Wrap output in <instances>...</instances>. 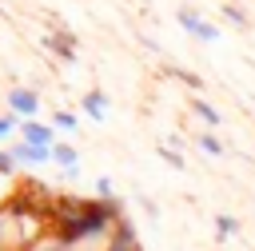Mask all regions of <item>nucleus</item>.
Returning <instances> with one entry per match:
<instances>
[{"mask_svg":"<svg viewBox=\"0 0 255 251\" xmlns=\"http://www.w3.org/2000/svg\"><path fill=\"white\" fill-rule=\"evenodd\" d=\"M52 127H56V131L76 135V131H80V116H76V112H68V108H56V112H52Z\"/></svg>","mask_w":255,"mask_h":251,"instance_id":"f8f14e48","label":"nucleus"},{"mask_svg":"<svg viewBox=\"0 0 255 251\" xmlns=\"http://www.w3.org/2000/svg\"><path fill=\"white\" fill-rule=\"evenodd\" d=\"M219 12H223V20H227L231 28H239V32H243V28H251V16H247V12L239 8V4H223Z\"/></svg>","mask_w":255,"mask_h":251,"instance_id":"ddd939ff","label":"nucleus"},{"mask_svg":"<svg viewBox=\"0 0 255 251\" xmlns=\"http://www.w3.org/2000/svg\"><path fill=\"white\" fill-rule=\"evenodd\" d=\"M44 52H52V56H56V60H64V64H72V60L80 56L76 36H72L68 28H52V32L44 36Z\"/></svg>","mask_w":255,"mask_h":251,"instance_id":"0eeeda50","label":"nucleus"},{"mask_svg":"<svg viewBox=\"0 0 255 251\" xmlns=\"http://www.w3.org/2000/svg\"><path fill=\"white\" fill-rule=\"evenodd\" d=\"M4 104H8V112H12V116H20V120L40 116V92H36V88H28V84H12V88L4 92Z\"/></svg>","mask_w":255,"mask_h":251,"instance_id":"7ed1b4c3","label":"nucleus"},{"mask_svg":"<svg viewBox=\"0 0 255 251\" xmlns=\"http://www.w3.org/2000/svg\"><path fill=\"white\" fill-rule=\"evenodd\" d=\"M16 124H20V116H12V112H0V143L16 139Z\"/></svg>","mask_w":255,"mask_h":251,"instance_id":"dca6fc26","label":"nucleus"},{"mask_svg":"<svg viewBox=\"0 0 255 251\" xmlns=\"http://www.w3.org/2000/svg\"><path fill=\"white\" fill-rule=\"evenodd\" d=\"M96 195H100V199H112V195H116V183H112L108 175H100V179H96Z\"/></svg>","mask_w":255,"mask_h":251,"instance_id":"6ab92c4d","label":"nucleus"},{"mask_svg":"<svg viewBox=\"0 0 255 251\" xmlns=\"http://www.w3.org/2000/svg\"><path fill=\"white\" fill-rule=\"evenodd\" d=\"M108 108H112V100H108V92H100V88H92V92L80 96V112H84L88 120H96V124L108 120Z\"/></svg>","mask_w":255,"mask_h":251,"instance_id":"1a4fd4ad","label":"nucleus"},{"mask_svg":"<svg viewBox=\"0 0 255 251\" xmlns=\"http://www.w3.org/2000/svg\"><path fill=\"white\" fill-rule=\"evenodd\" d=\"M159 159H163L167 167H175V171H187V159H183L175 147H167V143H159Z\"/></svg>","mask_w":255,"mask_h":251,"instance_id":"2eb2a0df","label":"nucleus"},{"mask_svg":"<svg viewBox=\"0 0 255 251\" xmlns=\"http://www.w3.org/2000/svg\"><path fill=\"white\" fill-rule=\"evenodd\" d=\"M215 231H219V239H231V235H239V219L227 215V211H219L215 215Z\"/></svg>","mask_w":255,"mask_h":251,"instance_id":"4468645a","label":"nucleus"},{"mask_svg":"<svg viewBox=\"0 0 255 251\" xmlns=\"http://www.w3.org/2000/svg\"><path fill=\"white\" fill-rule=\"evenodd\" d=\"M124 215V199H100V203H84V199H56L52 207V239L64 251H76L84 243H104V235L112 231V223Z\"/></svg>","mask_w":255,"mask_h":251,"instance_id":"f257e3e1","label":"nucleus"},{"mask_svg":"<svg viewBox=\"0 0 255 251\" xmlns=\"http://www.w3.org/2000/svg\"><path fill=\"white\" fill-rule=\"evenodd\" d=\"M139 203H143V211H147V215H151V219H159V207H155V203H151V199H139Z\"/></svg>","mask_w":255,"mask_h":251,"instance_id":"aec40b11","label":"nucleus"},{"mask_svg":"<svg viewBox=\"0 0 255 251\" xmlns=\"http://www.w3.org/2000/svg\"><path fill=\"white\" fill-rule=\"evenodd\" d=\"M104 251H143V247H139V231H135V223L120 215V219L112 223V231L104 235Z\"/></svg>","mask_w":255,"mask_h":251,"instance_id":"20e7f679","label":"nucleus"},{"mask_svg":"<svg viewBox=\"0 0 255 251\" xmlns=\"http://www.w3.org/2000/svg\"><path fill=\"white\" fill-rule=\"evenodd\" d=\"M251 100H255V96H251Z\"/></svg>","mask_w":255,"mask_h":251,"instance_id":"412c9836","label":"nucleus"},{"mask_svg":"<svg viewBox=\"0 0 255 251\" xmlns=\"http://www.w3.org/2000/svg\"><path fill=\"white\" fill-rule=\"evenodd\" d=\"M0 175H12V179H16V159H12L8 147H0Z\"/></svg>","mask_w":255,"mask_h":251,"instance_id":"a211bd4d","label":"nucleus"},{"mask_svg":"<svg viewBox=\"0 0 255 251\" xmlns=\"http://www.w3.org/2000/svg\"><path fill=\"white\" fill-rule=\"evenodd\" d=\"M8 151H12V159H16V167H44V163H52V147H36V143H28V139H8Z\"/></svg>","mask_w":255,"mask_h":251,"instance_id":"39448f33","label":"nucleus"},{"mask_svg":"<svg viewBox=\"0 0 255 251\" xmlns=\"http://www.w3.org/2000/svg\"><path fill=\"white\" fill-rule=\"evenodd\" d=\"M191 112H195V120H199L203 127H219V124H223L219 108H215L211 100H203V96H199V100H191Z\"/></svg>","mask_w":255,"mask_h":251,"instance_id":"9d476101","label":"nucleus"},{"mask_svg":"<svg viewBox=\"0 0 255 251\" xmlns=\"http://www.w3.org/2000/svg\"><path fill=\"white\" fill-rule=\"evenodd\" d=\"M195 147H199L203 155H215V159H219V155H227V147H223V139L215 135V127H203V131L195 135Z\"/></svg>","mask_w":255,"mask_h":251,"instance_id":"9b49d317","label":"nucleus"},{"mask_svg":"<svg viewBox=\"0 0 255 251\" xmlns=\"http://www.w3.org/2000/svg\"><path fill=\"white\" fill-rule=\"evenodd\" d=\"M52 163H56L68 179H80V163H84V159H80V151H76L72 143H60V139H56V143H52Z\"/></svg>","mask_w":255,"mask_h":251,"instance_id":"6e6552de","label":"nucleus"},{"mask_svg":"<svg viewBox=\"0 0 255 251\" xmlns=\"http://www.w3.org/2000/svg\"><path fill=\"white\" fill-rule=\"evenodd\" d=\"M175 80H179V84H187L191 92H203V80H199L195 72H187V68H175Z\"/></svg>","mask_w":255,"mask_h":251,"instance_id":"f3484780","label":"nucleus"},{"mask_svg":"<svg viewBox=\"0 0 255 251\" xmlns=\"http://www.w3.org/2000/svg\"><path fill=\"white\" fill-rule=\"evenodd\" d=\"M16 135H20V139H28V143H36V147H52V143H56V127H52V120L44 124L40 116L20 120V124H16Z\"/></svg>","mask_w":255,"mask_h":251,"instance_id":"423d86ee","label":"nucleus"},{"mask_svg":"<svg viewBox=\"0 0 255 251\" xmlns=\"http://www.w3.org/2000/svg\"><path fill=\"white\" fill-rule=\"evenodd\" d=\"M175 24H179L195 44H219V24H211V20L199 16L195 8H179V12H175Z\"/></svg>","mask_w":255,"mask_h":251,"instance_id":"f03ea898","label":"nucleus"}]
</instances>
